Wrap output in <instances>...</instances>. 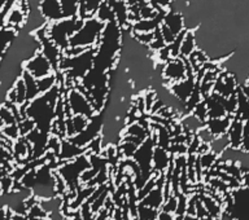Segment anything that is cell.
Returning <instances> with one entry per match:
<instances>
[{
    "label": "cell",
    "instance_id": "cell-1",
    "mask_svg": "<svg viewBox=\"0 0 249 220\" xmlns=\"http://www.w3.org/2000/svg\"><path fill=\"white\" fill-rule=\"evenodd\" d=\"M85 19L75 17H64L56 22H48V36L61 51L69 47V40L82 27Z\"/></svg>",
    "mask_w": 249,
    "mask_h": 220
},
{
    "label": "cell",
    "instance_id": "cell-2",
    "mask_svg": "<svg viewBox=\"0 0 249 220\" xmlns=\"http://www.w3.org/2000/svg\"><path fill=\"white\" fill-rule=\"evenodd\" d=\"M89 167H91V163H89L87 153H85L71 161L60 162V166L56 169V171L66 183L68 192H77L78 188L82 186L81 180H79L82 172L87 170Z\"/></svg>",
    "mask_w": 249,
    "mask_h": 220
},
{
    "label": "cell",
    "instance_id": "cell-3",
    "mask_svg": "<svg viewBox=\"0 0 249 220\" xmlns=\"http://www.w3.org/2000/svg\"><path fill=\"white\" fill-rule=\"evenodd\" d=\"M104 26L105 23L101 22L96 17H89V18L85 19L81 29L70 38L69 46L83 47V48L96 47Z\"/></svg>",
    "mask_w": 249,
    "mask_h": 220
},
{
    "label": "cell",
    "instance_id": "cell-4",
    "mask_svg": "<svg viewBox=\"0 0 249 220\" xmlns=\"http://www.w3.org/2000/svg\"><path fill=\"white\" fill-rule=\"evenodd\" d=\"M232 203L225 214L232 220H249V186H239L231 190Z\"/></svg>",
    "mask_w": 249,
    "mask_h": 220
},
{
    "label": "cell",
    "instance_id": "cell-5",
    "mask_svg": "<svg viewBox=\"0 0 249 220\" xmlns=\"http://www.w3.org/2000/svg\"><path fill=\"white\" fill-rule=\"evenodd\" d=\"M187 66H188V60L183 56L171 57L170 60H167L163 64L162 73H161L163 85L167 87L171 83L184 79L187 77Z\"/></svg>",
    "mask_w": 249,
    "mask_h": 220
},
{
    "label": "cell",
    "instance_id": "cell-6",
    "mask_svg": "<svg viewBox=\"0 0 249 220\" xmlns=\"http://www.w3.org/2000/svg\"><path fill=\"white\" fill-rule=\"evenodd\" d=\"M23 70L31 74L35 79H40V78L48 77L51 74L56 73L51 65V62L47 60L46 56L40 51L23 64Z\"/></svg>",
    "mask_w": 249,
    "mask_h": 220
},
{
    "label": "cell",
    "instance_id": "cell-7",
    "mask_svg": "<svg viewBox=\"0 0 249 220\" xmlns=\"http://www.w3.org/2000/svg\"><path fill=\"white\" fill-rule=\"evenodd\" d=\"M195 87H196V79L195 75H188L182 81L171 83L170 85H167V88L170 89V92L174 95L179 101H182L186 104V101L188 100V97L192 95Z\"/></svg>",
    "mask_w": 249,
    "mask_h": 220
},
{
    "label": "cell",
    "instance_id": "cell-8",
    "mask_svg": "<svg viewBox=\"0 0 249 220\" xmlns=\"http://www.w3.org/2000/svg\"><path fill=\"white\" fill-rule=\"evenodd\" d=\"M38 8L47 22H56L64 18L60 0H42Z\"/></svg>",
    "mask_w": 249,
    "mask_h": 220
},
{
    "label": "cell",
    "instance_id": "cell-9",
    "mask_svg": "<svg viewBox=\"0 0 249 220\" xmlns=\"http://www.w3.org/2000/svg\"><path fill=\"white\" fill-rule=\"evenodd\" d=\"M171 154L167 152V149H163L161 147L156 145L153 149V155H152V167L153 172L163 174L169 169V165L171 162Z\"/></svg>",
    "mask_w": 249,
    "mask_h": 220
},
{
    "label": "cell",
    "instance_id": "cell-10",
    "mask_svg": "<svg viewBox=\"0 0 249 220\" xmlns=\"http://www.w3.org/2000/svg\"><path fill=\"white\" fill-rule=\"evenodd\" d=\"M162 23L165 26H167L170 29V31L175 35V36L178 34H180L182 31L186 30V26H184V17H183V15L180 12L166 9V13L163 16Z\"/></svg>",
    "mask_w": 249,
    "mask_h": 220
},
{
    "label": "cell",
    "instance_id": "cell-11",
    "mask_svg": "<svg viewBox=\"0 0 249 220\" xmlns=\"http://www.w3.org/2000/svg\"><path fill=\"white\" fill-rule=\"evenodd\" d=\"M85 153L86 148L78 147L74 143H71L69 139H61V149H60L57 158L60 162H66V161H71V159L77 158Z\"/></svg>",
    "mask_w": 249,
    "mask_h": 220
},
{
    "label": "cell",
    "instance_id": "cell-12",
    "mask_svg": "<svg viewBox=\"0 0 249 220\" xmlns=\"http://www.w3.org/2000/svg\"><path fill=\"white\" fill-rule=\"evenodd\" d=\"M232 118L233 116H225L222 118H208L205 122V126L213 134L214 137H217V136L227 134L230 124L232 122Z\"/></svg>",
    "mask_w": 249,
    "mask_h": 220
},
{
    "label": "cell",
    "instance_id": "cell-13",
    "mask_svg": "<svg viewBox=\"0 0 249 220\" xmlns=\"http://www.w3.org/2000/svg\"><path fill=\"white\" fill-rule=\"evenodd\" d=\"M243 123H244V120H241L240 118L233 116L232 122L230 124L229 131H227L230 147L240 148L241 140H243Z\"/></svg>",
    "mask_w": 249,
    "mask_h": 220
},
{
    "label": "cell",
    "instance_id": "cell-14",
    "mask_svg": "<svg viewBox=\"0 0 249 220\" xmlns=\"http://www.w3.org/2000/svg\"><path fill=\"white\" fill-rule=\"evenodd\" d=\"M163 201H165V198H163L162 188H161V186H155V188H153V189H152L151 192L139 202H142V203L145 206H149L152 209L160 210L161 209V206H162Z\"/></svg>",
    "mask_w": 249,
    "mask_h": 220
},
{
    "label": "cell",
    "instance_id": "cell-15",
    "mask_svg": "<svg viewBox=\"0 0 249 220\" xmlns=\"http://www.w3.org/2000/svg\"><path fill=\"white\" fill-rule=\"evenodd\" d=\"M198 198H200V201L202 202V205H204V207H205L210 217L213 219H219L221 218V215L223 214V207L215 200H213L209 194L206 193L198 194Z\"/></svg>",
    "mask_w": 249,
    "mask_h": 220
},
{
    "label": "cell",
    "instance_id": "cell-16",
    "mask_svg": "<svg viewBox=\"0 0 249 220\" xmlns=\"http://www.w3.org/2000/svg\"><path fill=\"white\" fill-rule=\"evenodd\" d=\"M64 203H65V201H64V197H61V196H53V197L46 198V200H39V205L42 206V209L48 215L54 213H61Z\"/></svg>",
    "mask_w": 249,
    "mask_h": 220
},
{
    "label": "cell",
    "instance_id": "cell-17",
    "mask_svg": "<svg viewBox=\"0 0 249 220\" xmlns=\"http://www.w3.org/2000/svg\"><path fill=\"white\" fill-rule=\"evenodd\" d=\"M197 48V43H196V36H195L194 30H186L184 38L182 40V46H180V52L179 56L183 57H188Z\"/></svg>",
    "mask_w": 249,
    "mask_h": 220
},
{
    "label": "cell",
    "instance_id": "cell-18",
    "mask_svg": "<svg viewBox=\"0 0 249 220\" xmlns=\"http://www.w3.org/2000/svg\"><path fill=\"white\" fill-rule=\"evenodd\" d=\"M21 77H22L25 87H26V97H27V102H29V101L34 100L35 97H38L39 95H40L38 88V81H36L31 74L25 71V70H23V73Z\"/></svg>",
    "mask_w": 249,
    "mask_h": 220
},
{
    "label": "cell",
    "instance_id": "cell-19",
    "mask_svg": "<svg viewBox=\"0 0 249 220\" xmlns=\"http://www.w3.org/2000/svg\"><path fill=\"white\" fill-rule=\"evenodd\" d=\"M16 34H17V31L12 30L9 27H0V61L11 46V43L13 42Z\"/></svg>",
    "mask_w": 249,
    "mask_h": 220
},
{
    "label": "cell",
    "instance_id": "cell-20",
    "mask_svg": "<svg viewBox=\"0 0 249 220\" xmlns=\"http://www.w3.org/2000/svg\"><path fill=\"white\" fill-rule=\"evenodd\" d=\"M93 17H96L97 19H100L101 22H104V23L116 21L112 7H110V4H109L107 0H104V1L101 3V5L99 7V9L96 11V13L93 15Z\"/></svg>",
    "mask_w": 249,
    "mask_h": 220
},
{
    "label": "cell",
    "instance_id": "cell-21",
    "mask_svg": "<svg viewBox=\"0 0 249 220\" xmlns=\"http://www.w3.org/2000/svg\"><path fill=\"white\" fill-rule=\"evenodd\" d=\"M160 210L152 209L149 206L143 205L142 202H138L136 206V217L139 220H156Z\"/></svg>",
    "mask_w": 249,
    "mask_h": 220
},
{
    "label": "cell",
    "instance_id": "cell-22",
    "mask_svg": "<svg viewBox=\"0 0 249 220\" xmlns=\"http://www.w3.org/2000/svg\"><path fill=\"white\" fill-rule=\"evenodd\" d=\"M229 147H230V140L227 134L214 137V139L212 140V143L209 144L210 152H213V153H215L217 155L221 154L222 152L226 151Z\"/></svg>",
    "mask_w": 249,
    "mask_h": 220
},
{
    "label": "cell",
    "instance_id": "cell-23",
    "mask_svg": "<svg viewBox=\"0 0 249 220\" xmlns=\"http://www.w3.org/2000/svg\"><path fill=\"white\" fill-rule=\"evenodd\" d=\"M64 17H75L79 9V0H60Z\"/></svg>",
    "mask_w": 249,
    "mask_h": 220
},
{
    "label": "cell",
    "instance_id": "cell-24",
    "mask_svg": "<svg viewBox=\"0 0 249 220\" xmlns=\"http://www.w3.org/2000/svg\"><path fill=\"white\" fill-rule=\"evenodd\" d=\"M36 81H38L39 92L42 95V93L50 91L54 85H57V75H56V73L51 74L48 77L40 78V79H36Z\"/></svg>",
    "mask_w": 249,
    "mask_h": 220
},
{
    "label": "cell",
    "instance_id": "cell-25",
    "mask_svg": "<svg viewBox=\"0 0 249 220\" xmlns=\"http://www.w3.org/2000/svg\"><path fill=\"white\" fill-rule=\"evenodd\" d=\"M198 161H200L202 170H210V169H213L215 162L218 161V155L215 153H213V152L209 151L204 153V154L198 155Z\"/></svg>",
    "mask_w": 249,
    "mask_h": 220
},
{
    "label": "cell",
    "instance_id": "cell-26",
    "mask_svg": "<svg viewBox=\"0 0 249 220\" xmlns=\"http://www.w3.org/2000/svg\"><path fill=\"white\" fill-rule=\"evenodd\" d=\"M1 135L4 137H7L8 140H11V141H16V140L18 139L19 136V130L17 123L13 124H4L3 127H1Z\"/></svg>",
    "mask_w": 249,
    "mask_h": 220
},
{
    "label": "cell",
    "instance_id": "cell-27",
    "mask_svg": "<svg viewBox=\"0 0 249 220\" xmlns=\"http://www.w3.org/2000/svg\"><path fill=\"white\" fill-rule=\"evenodd\" d=\"M17 126H18L19 135L26 136L29 132H31L35 128L34 120L29 118V117H23L22 119L17 122Z\"/></svg>",
    "mask_w": 249,
    "mask_h": 220
},
{
    "label": "cell",
    "instance_id": "cell-28",
    "mask_svg": "<svg viewBox=\"0 0 249 220\" xmlns=\"http://www.w3.org/2000/svg\"><path fill=\"white\" fill-rule=\"evenodd\" d=\"M177 205H178V198H177V194L171 193L169 197L163 201L162 206H161V211H165V213H171L175 214V210H177Z\"/></svg>",
    "mask_w": 249,
    "mask_h": 220
},
{
    "label": "cell",
    "instance_id": "cell-29",
    "mask_svg": "<svg viewBox=\"0 0 249 220\" xmlns=\"http://www.w3.org/2000/svg\"><path fill=\"white\" fill-rule=\"evenodd\" d=\"M13 183H15V179L11 174H4L0 176V188H1V192L3 193H9L13 188Z\"/></svg>",
    "mask_w": 249,
    "mask_h": 220
},
{
    "label": "cell",
    "instance_id": "cell-30",
    "mask_svg": "<svg viewBox=\"0 0 249 220\" xmlns=\"http://www.w3.org/2000/svg\"><path fill=\"white\" fill-rule=\"evenodd\" d=\"M177 198H178V205H177V210H175L174 215H184V214H186V210H187V201H188V196L179 192V193L177 194Z\"/></svg>",
    "mask_w": 249,
    "mask_h": 220
},
{
    "label": "cell",
    "instance_id": "cell-31",
    "mask_svg": "<svg viewBox=\"0 0 249 220\" xmlns=\"http://www.w3.org/2000/svg\"><path fill=\"white\" fill-rule=\"evenodd\" d=\"M26 218H48V214L42 209V206L39 205L38 202V203H35L27 210Z\"/></svg>",
    "mask_w": 249,
    "mask_h": 220
},
{
    "label": "cell",
    "instance_id": "cell-32",
    "mask_svg": "<svg viewBox=\"0 0 249 220\" xmlns=\"http://www.w3.org/2000/svg\"><path fill=\"white\" fill-rule=\"evenodd\" d=\"M156 220H175V215L171 213H165V211H159L157 219Z\"/></svg>",
    "mask_w": 249,
    "mask_h": 220
},
{
    "label": "cell",
    "instance_id": "cell-33",
    "mask_svg": "<svg viewBox=\"0 0 249 220\" xmlns=\"http://www.w3.org/2000/svg\"><path fill=\"white\" fill-rule=\"evenodd\" d=\"M48 218H50L51 220H69L62 213L51 214V215H48Z\"/></svg>",
    "mask_w": 249,
    "mask_h": 220
},
{
    "label": "cell",
    "instance_id": "cell-34",
    "mask_svg": "<svg viewBox=\"0 0 249 220\" xmlns=\"http://www.w3.org/2000/svg\"><path fill=\"white\" fill-rule=\"evenodd\" d=\"M240 183L243 186H249V172H244L241 175Z\"/></svg>",
    "mask_w": 249,
    "mask_h": 220
},
{
    "label": "cell",
    "instance_id": "cell-35",
    "mask_svg": "<svg viewBox=\"0 0 249 220\" xmlns=\"http://www.w3.org/2000/svg\"><path fill=\"white\" fill-rule=\"evenodd\" d=\"M26 215H22V214H16V213H12L11 215V219L9 220H26Z\"/></svg>",
    "mask_w": 249,
    "mask_h": 220
},
{
    "label": "cell",
    "instance_id": "cell-36",
    "mask_svg": "<svg viewBox=\"0 0 249 220\" xmlns=\"http://www.w3.org/2000/svg\"><path fill=\"white\" fill-rule=\"evenodd\" d=\"M182 220H198V218L195 217V215H188V214H184Z\"/></svg>",
    "mask_w": 249,
    "mask_h": 220
},
{
    "label": "cell",
    "instance_id": "cell-37",
    "mask_svg": "<svg viewBox=\"0 0 249 220\" xmlns=\"http://www.w3.org/2000/svg\"><path fill=\"white\" fill-rule=\"evenodd\" d=\"M5 219H7V209H1L0 210V220Z\"/></svg>",
    "mask_w": 249,
    "mask_h": 220
},
{
    "label": "cell",
    "instance_id": "cell-38",
    "mask_svg": "<svg viewBox=\"0 0 249 220\" xmlns=\"http://www.w3.org/2000/svg\"><path fill=\"white\" fill-rule=\"evenodd\" d=\"M27 220H51L50 218H27Z\"/></svg>",
    "mask_w": 249,
    "mask_h": 220
},
{
    "label": "cell",
    "instance_id": "cell-39",
    "mask_svg": "<svg viewBox=\"0 0 249 220\" xmlns=\"http://www.w3.org/2000/svg\"><path fill=\"white\" fill-rule=\"evenodd\" d=\"M131 220H139V219H138V218H132Z\"/></svg>",
    "mask_w": 249,
    "mask_h": 220
},
{
    "label": "cell",
    "instance_id": "cell-40",
    "mask_svg": "<svg viewBox=\"0 0 249 220\" xmlns=\"http://www.w3.org/2000/svg\"><path fill=\"white\" fill-rule=\"evenodd\" d=\"M1 193H3V192H1V188H0V194H1Z\"/></svg>",
    "mask_w": 249,
    "mask_h": 220
},
{
    "label": "cell",
    "instance_id": "cell-41",
    "mask_svg": "<svg viewBox=\"0 0 249 220\" xmlns=\"http://www.w3.org/2000/svg\"><path fill=\"white\" fill-rule=\"evenodd\" d=\"M26 220H27V219H26Z\"/></svg>",
    "mask_w": 249,
    "mask_h": 220
}]
</instances>
